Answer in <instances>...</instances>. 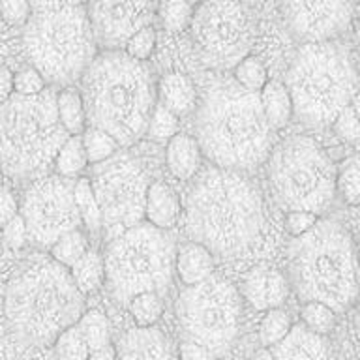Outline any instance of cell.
<instances>
[{
	"label": "cell",
	"instance_id": "obj_26",
	"mask_svg": "<svg viewBox=\"0 0 360 360\" xmlns=\"http://www.w3.org/2000/svg\"><path fill=\"white\" fill-rule=\"evenodd\" d=\"M70 274L72 280L75 281V285L83 295L98 291L103 281H105V263H103V255L96 252V250H89L83 257L79 259L77 263L70 266Z\"/></svg>",
	"mask_w": 360,
	"mask_h": 360
},
{
	"label": "cell",
	"instance_id": "obj_39",
	"mask_svg": "<svg viewBox=\"0 0 360 360\" xmlns=\"http://www.w3.org/2000/svg\"><path fill=\"white\" fill-rule=\"evenodd\" d=\"M176 131H179V117L156 103L148 128H146V135L156 143H167Z\"/></svg>",
	"mask_w": 360,
	"mask_h": 360
},
{
	"label": "cell",
	"instance_id": "obj_2",
	"mask_svg": "<svg viewBox=\"0 0 360 360\" xmlns=\"http://www.w3.org/2000/svg\"><path fill=\"white\" fill-rule=\"evenodd\" d=\"M195 129L202 156L216 167L252 171L272 150L274 128L264 117L259 92L231 79H219L205 90Z\"/></svg>",
	"mask_w": 360,
	"mask_h": 360
},
{
	"label": "cell",
	"instance_id": "obj_54",
	"mask_svg": "<svg viewBox=\"0 0 360 360\" xmlns=\"http://www.w3.org/2000/svg\"><path fill=\"white\" fill-rule=\"evenodd\" d=\"M186 2H188V4H191V6H195V4H201V0H186Z\"/></svg>",
	"mask_w": 360,
	"mask_h": 360
},
{
	"label": "cell",
	"instance_id": "obj_33",
	"mask_svg": "<svg viewBox=\"0 0 360 360\" xmlns=\"http://www.w3.org/2000/svg\"><path fill=\"white\" fill-rule=\"evenodd\" d=\"M336 191L347 205L360 207V156H351L340 165L336 174Z\"/></svg>",
	"mask_w": 360,
	"mask_h": 360
},
{
	"label": "cell",
	"instance_id": "obj_21",
	"mask_svg": "<svg viewBox=\"0 0 360 360\" xmlns=\"http://www.w3.org/2000/svg\"><path fill=\"white\" fill-rule=\"evenodd\" d=\"M180 216V201L176 191L165 182H150L146 190L145 218L160 229H171Z\"/></svg>",
	"mask_w": 360,
	"mask_h": 360
},
{
	"label": "cell",
	"instance_id": "obj_14",
	"mask_svg": "<svg viewBox=\"0 0 360 360\" xmlns=\"http://www.w3.org/2000/svg\"><path fill=\"white\" fill-rule=\"evenodd\" d=\"M72 179L51 174L39 176L22 195L19 214L27 224L28 240L39 248H51L62 235L83 224L73 197Z\"/></svg>",
	"mask_w": 360,
	"mask_h": 360
},
{
	"label": "cell",
	"instance_id": "obj_5",
	"mask_svg": "<svg viewBox=\"0 0 360 360\" xmlns=\"http://www.w3.org/2000/svg\"><path fill=\"white\" fill-rule=\"evenodd\" d=\"M289 283L302 302H323L336 314L360 297V263L354 240L332 219L317 224L289 246Z\"/></svg>",
	"mask_w": 360,
	"mask_h": 360
},
{
	"label": "cell",
	"instance_id": "obj_44",
	"mask_svg": "<svg viewBox=\"0 0 360 360\" xmlns=\"http://www.w3.org/2000/svg\"><path fill=\"white\" fill-rule=\"evenodd\" d=\"M317 214L308 212V210H291L285 216V229L292 236H300L308 233L315 224H317Z\"/></svg>",
	"mask_w": 360,
	"mask_h": 360
},
{
	"label": "cell",
	"instance_id": "obj_48",
	"mask_svg": "<svg viewBox=\"0 0 360 360\" xmlns=\"http://www.w3.org/2000/svg\"><path fill=\"white\" fill-rule=\"evenodd\" d=\"M13 72L8 66L0 64V105L13 96Z\"/></svg>",
	"mask_w": 360,
	"mask_h": 360
},
{
	"label": "cell",
	"instance_id": "obj_4",
	"mask_svg": "<svg viewBox=\"0 0 360 360\" xmlns=\"http://www.w3.org/2000/svg\"><path fill=\"white\" fill-rule=\"evenodd\" d=\"M4 311L10 330L22 343L53 345L84 314V295L66 266L38 259L19 270L6 289Z\"/></svg>",
	"mask_w": 360,
	"mask_h": 360
},
{
	"label": "cell",
	"instance_id": "obj_13",
	"mask_svg": "<svg viewBox=\"0 0 360 360\" xmlns=\"http://www.w3.org/2000/svg\"><path fill=\"white\" fill-rule=\"evenodd\" d=\"M90 182L100 205L101 229L107 238H115L143 221L150 180L134 158L117 152L105 162L96 163Z\"/></svg>",
	"mask_w": 360,
	"mask_h": 360
},
{
	"label": "cell",
	"instance_id": "obj_34",
	"mask_svg": "<svg viewBox=\"0 0 360 360\" xmlns=\"http://www.w3.org/2000/svg\"><path fill=\"white\" fill-rule=\"evenodd\" d=\"M291 328V317H289L285 309H266V314H264V317L261 319V325H259V340H261L264 347H274L276 343H280L289 334Z\"/></svg>",
	"mask_w": 360,
	"mask_h": 360
},
{
	"label": "cell",
	"instance_id": "obj_46",
	"mask_svg": "<svg viewBox=\"0 0 360 360\" xmlns=\"http://www.w3.org/2000/svg\"><path fill=\"white\" fill-rule=\"evenodd\" d=\"M17 214H19V202L13 191L6 186H0V227H4Z\"/></svg>",
	"mask_w": 360,
	"mask_h": 360
},
{
	"label": "cell",
	"instance_id": "obj_1",
	"mask_svg": "<svg viewBox=\"0 0 360 360\" xmlns=\"http://www.w3.org/2000/svg\"><path fill=\"white\" fill-rule=\"evenodd\" d=\"M263 225L261 193L242 171L210 165L186 193V235L212 255L240 257L257 244Z\"/></svg>",
	"mask_w": 360,
	"mask_h": 360
},
{
	"label": "cell",
	"instance_id": "obj_8",
	"mask_svg": "<svg viewBox=\"0 0 360 360\" xmlns=\"http://www.w3.org/2000/svg\"><path fill=\"white\" fill-rule=\"evenodd\" d=\"M22 45L32 68L60 86L81 79L98 47L83 4L34 11L25 22Z\"/></svg>",
	"mask_w": 360,
	"mask_h": 360
},
{
	"label": "cell",
	"instance_id": "obj_32",
	"mask_svg": "<svg viewBox=\"0 0 360 360\" xmlns=\"http://www.w3.org/2000/svg\"><path fill=\"white\" fill-rule=\"evenodd\" d=\"M73 197H75V205H77L83 224L86 225L90 231L101 229L100 205L96 201L90 179L83 176V179L75 180V184H73Z\"/></svg>",
	"mask_w": 360,
	"mask_h": 360
},
{
	"label": "cell",
	"instance_id": "obj_20",
	"mask_svg": "<svg viewBox=\"0 0 360 360\" xmlns=\"http://www.w3.org/2000/svg\"><path fill=\"white\" fill-rule=\"evenodd\" d=\"M201 146L195 137L186 134H174L167 141L165 150V163L174 179L190 180L193 179L201 167Z\"/></svg>",
	"mask_w": 360,
	"mask_h": 360
},
{
	"label": "cell",
	"instance_id": "obj_37",
	"mask_svg": "<svg viewBox=\"0 0 360 360\" xmlns=\"http://www.w3.org/2000/svg\"><path fill=\"white\" fill-rule=\"evenodd\" d=\"M235 81L250 92H261L266 84V70L255 56H246L235 66Z\"/></svg>",
	"mask_w": 360,
	"mask_h": 360
},
{
	"label": "cell",
	"instance_id": "obj_50",
	"mask_svg": "<svg viewBox=\"0 0 360 360\" xmlns=\"http://www.w3.org/2000/svg\"><path fill=\"white\" fill-rule=\"evenodd\" d=\"M86 360H117V349L112 347L111 343H109V345H105V347L90 351L89 359Z\"/></svg>",
	"mask_w": 360,
	"mask_h": 360
},
{
	"label": "cell",
	"instance_id": "obj_3",
	"mask_svg": "<svg viewBox=\"0 0 360 360\" xmlns=\"http://www.w3.org/2000/svg\"><path fill=\"white\" fill-rule=\"evenodd\" d=\"M86 120L120 146L134 145L146 134L156 107V90L143 62L122 51L96 55L81 75Z\"/></svg>",
	"mask_w": 360,
	"mask_h": 360
},
{
	"label": "cell",
	"instance_id": "obj_47",
	"mask_svg": "<svg viewBox=\"0 0 360 360\" xmlns=\"http://www.w3.org/2000/svg\"><path fill=\"white\" fill-rule=\"evenodd\" d=\"M179 360H218V356L208 349L201 347L193 342H182L179 347Z\"/></svg>",
	"mask_w": 360,
	"mask_h": 360
},
{
	"label": "cell",
	"instance_id": "obj_45",
	"mask_svg": "<svg viewBox=\"0 0 360 360\" xmlns=\"http://www.w3.org/2000/svg\"><path fill=\"white\" fill-rule=\"evenodd\" d=\"M2 233H4L6 244L10 248H13V250L21 248L22 244L28 240L27 224H25V219H22L21 214H17L15 218L10 219V221L2 227Z\"/></svg>",
	"mask_w": 360,
	"mask_h": 360
},
{
	"label": "cell",
	"instance_id": "obj_51",
	"mask_svg": "<svg viewBox=\"0 0 360 360\" xmlns=\"http://www.w3.org/2000/svg\"><path fill=\"white\" fill-rule=\"evenodd\" d=\"M250 360H274V354H272V351H270L269 347H264V349H259L257 353L253 354Z\"/></svg>",
	"mask_w": 360,
	"mask_h": 360
},
{
	"label": "cell",
	"instance_id": "obj_53",
	"mask_svg": "<svg viewBox=\"0 0 360 360\" xmlns=\"http://www.w3.org/2000/svg\"><path fill=\"white\" fill-rule=\"evenodd\" d=\"M351 105L354 107V111H356V115H359V118H360V92L354 96L353 101H351Z\"/></svg>",
	"mask_w": 360,
	"mask_h": 360
},
{
	"label": "cell",
	"instance_id": "obj_27",
	"mask_svg": "<svg viewBox=\"0 0 360 360\" xmlns=\"http://www.w3.org/2000/svg\"><path fill=\"white\" fill-rule=\"evenodd\" d=\"M126 308H128L135 326H139V328H150V326H156L158 321L162 319V295H158V292L152 291L139 292V295H135V297L129 300Z\"/></svg>",
	"mask_w": 360,
	"mask_h": 360
},
{
	"label": "cell",
	"instance_id": "obj_19",
	"mask_svg": "<svg viewBox=\"0 0 360 360\" xmlns=\"http://www.w3.org/2000/svg\"><path fill=\"white\" fill-rule=\"evenodd\" d=\"M274 360H334L325 336L306 326H292L280 343L272 347Z\"/></svg>",
	"mask_w": 360,
	"mask_h": 360
},
{
	"label": "cell",
	"instance_id": "obj_7",
	"mask_svg": "<svg viewBox=\"0 0 360 360\" xmlns=\"http://www.w3.org/2000/svg\"><path fill=\"white\" fill-rule=\"evenodd\" d=\"M70 137L56 111V92L11 96L0 105V169L15 180L45 176Z\"/></svg>",
	"mask_w": 360,
	"mask_h": 360
},
{
	"label": "cell",
	"instance_id": "obj_12",
	"mask_svg": "<svg viewBox=\"0 0 360 360\" xmlns=\"http://www.w3.org/2000/svg\"><path fill=\"white\" fill-rule=\"evenodd\" d=\"M191 36L207 66L229 70L248 56L255 27L244 2L205 0L191 17Z\"/></svg>",
	"mask_w": 360,
	"mask_h": 360
},
{
	"label": "cell",
	"instance_id": "obj_35",
	"mask_svg": "<svg viewBox=\"0 0 360 360\" xmlns=\"http://www.w3.org/2000/svg\"><path fill=\"white\" fill-rule=\"evenodd\" d=\"M53 349L58 360H86L90 354L89 345L84 342L77 325H72L62 332L53 343Z\"/></svg>",
	"mask_w": 360,
	"mask_h": 360
},
{
	"label": "cell",
	"instance_id": "obj_56",
	"mask_svg": "<svg viewBox=\"0 0 360 360\" xmlns=\"http://www.w3.org/2000/svg\"><path fill=\"white\" fill-rule=\"evenodd\" d=\"M238 2H244V4H246V2H253V0H238Z\"/></svg>",
	"mask_w": 360,
	"mask_h": 360
},
{
	"label": "cell",
	"instance_id": "obj_9",
	"mask_svg": "<svg viewBox=\"0 0 360 360\" xmlns=\"http://www.w3.org/2000/svg\"><path fill=\"white\" fill-rule=\"evenodd\" d=\"M173 236L152 224H137L111 238L105 257V283L122 306L139 292L163 295L174 274Z\"/></svg>",
	"mask_w": 360,
	"mask_h": 360
},
{
	"label": "cell",
	"instance_id": "obj_40",
	"mask_svg": "<svg viewBox=\"0 0 360 360\" xmlns=\"http://www.w3.org/2000/svg\"><path fill=\"white\" fill-rule=\"evenodd\" d=\"M124 49H126V55L135 58V60L143 62L146 58H150V55L156 49V32H154V28H141L139 32L134 34L128 39V44H126Z\"/></svg>",
	"mask_w": 360,
	"mask_h": 360
},
{
	"label": "cell",
	"instance_id": "obj_28",
	"mask_svg": "<svg viewBox=\"0 0 360 360\" xmlns=\"http://www.w3.org/2000/svg\"><path fill=\"white\" fill-rule=\"evenodd\" d=\"M89 163L86 154H84V146L81 135H70L66 143L60 146V150L55 158V169L56 173L66 179H73L75 174H79L84 169V165Z\"/></svg>",
	"mask_w": 360,
	"mask_h": 360
},
{
	"label": "cell",
	"instance_id": "obj_52",
	"mask_svg": "<svg viewBox=\"0 0 360 360\" xmlns=\"http://www.w3.org/2000/svg\"><path fill=\"white\" fill-rule=\"evenodd\" d=\"M354 328H356V336H359L360 340V300H359V308H356V315H354Z\"/></svg>",
	"mask_w": 360,
	"mask_h": 360
},
{
	"label": "cell",
	"instance_id": "obj_23",
	"mask_svg": "<svg viewBox=\"0 0 360 360\" xmlns=\"http://www.w3.org/2000/svg\"><path fill=\"white\" fill-rule=\"evenodd\" d=\"M212 270L214 255L199 242H188L176 252L174 272L184 285H195L199 281L207 280L208 276H212Z\"/></svg>",
	"mask_w": 360,
	"mask_h": 360
},
{
	"label": "cell",
	"instance_id": "obj_22",
	"mask_svg": "<svg viewBox=\"0 0 360 360\" xmlns=\"http://www.w3.org/2000/svg\"><path fill=\"white\" fill-rule=\"evenodd\" d=\"M158 100L167 111L176 117H184L195 109L197 90L191 79L184 73H167L158 84Z\"/></svg>",
	"mask_w": 360,
	"mask_h": 360
},
{
	"label": "cell",
	"instance_id": "obj_49",
	"mask_svg": "<svg viewBox=\"0 0 360 360\" xmlns=\"http://www.w3.org/2000/svg\"><path fill=\"white\" fill-rule=\"evenodd\" d=\"M34 11L53 10V8H64V6H79L84 0H28Z\"/></svg>",
	"mask_w": 360,
	"mask_h": 360
},
{
	"label": "cell",
	"instance_id": "obj_10",
	"mask_svg": "<svg viewBox=\"0 0 360 360\" xmlns=\"http://www.w3.org/2000/svg\"><path fill=\"white\" fill-rule=\"evenodd\" d=\"M266 174L274 199L287 212L319 214L336 195V165L306 135H291L274 146L266 158Z\"/></svg>",
	"mask_w": 360,
	"mask_h": 360
},
{
	"label": "cell",
	"instance_id": "obj_6",
	"mask_svg": "<svg viewBox=\"0 0 360 360\" xmlns=\"http://www.w3.org/2000/svg\"><path fill=\"white\" fill-rule=\"evenodd\" d=\"M292 115L309 128L330 126L360 92V70L349 47L330 41L300 45L287 70Z\"/></svg>",
	"mask_w": 360,
	"mask_h": 360
},
{
	"label": "cell",
	"instance_id": "obj_55",
	"mask_svg": "<svg viewBox=\"0 0 360 360\" xmlns=\"http://www.w3.org/2000/svg\"><path fill=\"white\" fill-rule=\"evenodd\" d=\"M356 44H359V49H360V25H359V30H356Z\"/></svg>",
	"mask_w": 360,
	"mask_h": 360
},
{
	"label": "cell",
	"instance_id": "obj_30",
	"mask_svg": "<svg viewBox=\"0 0 360 360\" xmlns=\"http://www.w3.org/2000/svg\"><path fill=\"white\" fill-rule=\"evenodd\" d=\"M49 250L51 257L55 259L56 263H60L62 266L70 269V266L77 263L79 259L83 257L84 253L89 252L90 248L86 236L79 229H73L66 233V235H62Z\"/></svg>",
	"mask_w": 360,
	"mask_h": 360
},
{
	"label": "cell",
	"instance_id": "obj_38",
	"mask_svg": "<svg viewBox=\"0 0 360 360\" xmlns=\"http://www.w3.org/2000/svg\"><path fill=\"white\" fill-rule=\"evenodd\" d=\"M160 15H162L163 27L169 32H180L191 22L193 17V6L186 0H162L160 4Z\"/></svg>",
	"mask_w": 360,
	"mask_h": 360
},
{
	"label": "cell",
	"instance_id": "obj_18",
	"mask_svg": "<svg viewBox=\"0 0 360 360\" xmlns=\"http://www.w3.org/2000/svg\"><path fill=\"white\" fill-rule=\"evenodd\" d=\"M115 349L117 360H179L173 342L156 326H135L134 330H128L120 338Z\"/></svg>",
	"mask_w": 360,
	"mask_h": 360
},
{
	"label": "cell",
	"instance_id": "obj_31",
	"mask_svg": "<svg viewBox=\"0 0 360 360\" xmlns=\"http://www.w3.org/2000/svg\"><path fill=\"white\" fill-rule=\"evenodd\" d=\"M81 139H83L84 154H86L90 165L105 162L112 154H117L118 148H120V145L112 139L111 135L105 134L103 129L94 128V126H86V129L81 134Z\"/></svg>",
	"mask_w": 360,
	"mask_h": 360
},
{
	"label": "cell",
	"instance_id": "obj_25",
	"mask_svg": "<svg viewBox=\"0 0 360 360\" xmlns=\"http://www.w3.org/2000/svg\"><path fill=\"white\" fill-rule=\"evenodd\" d=\"M56 111L60 124L70 135H81L86 129V109H84L83 96L77 89L66 86L56 94Z\"/></svg>",
	"mask_w": 360,
	"mask_h": 360
},
{
	"label": "cell",
	"instance_id": "obj_36",
	"mask_svg": "<svg viewBox=\"0 0 360 360\" xmlns=\"http://www.w3.org/2000/svg\"><path fill=\"white\" fill-rule=\"evenodd\" d=\"M300 314L304 326L319 336H326L336 326V311L323 302H304Z\"/></svg>",
	"mask_w": 360,
	"mask_h": 360
},
{
	"label": "cell",
	"instance_id": "obj_43",
	"mask_svg": "<svg viewBox=\"0 0 360 360\" xmlns=\"http://www.w3.org/2000/svg\"><path fill=\"white\" fill-rule=\"evenodd\" d=\"M0 15L8 25H25L32 15V6L28 0H0Z\"/></svg>",
	"mask_w": 360,
	"mask_h": 360
},
{
	"label": "cell",
	"instance_id": "obj_16",
	"mask_svg": "<svg viewBox=\"0 0 360 360\" xmlns=\"http://www.w3.org/2000/svg\"><path fill=\"white\" fill-rule=\"evenodd\" d=\"M356 0H283V11L295 38L330 41L340 38L354 17Z\"/></svg>",
	"mask_w": 360,
	"mask_h": 360
},
{
	"label": "cell",
	"instance_id": "obj_17",
	"mask_svg": "<svg viewBox=\"0 0 360 360\" xmlns=\"http://www.w3.org/2000/svg\"><path fill=\"white\" fill-rule=\"evenodd\" d=\"M289 280L272 266H253L242 281V297L259 311L280 308L289 295Z\"/></svg>",
	"mask_w": 360,
	"mask_h": 360
},
{
	"label": "cell",
	"instance_id": "obj_57",
	"mask_svg": "<svg viewBox=\"0 0 360 360\" xmlns=\"http://www.w3.org/2000/svg\"><path fill=\"white\" fill-rule=\"evenodd\" d=\"M359 263H360V253H359Z\"/></svg>",
	"mask_w": 360,
	"mask_h": 360
},
{
	"label": "cell",
	"instance_id": "obj_41",
	"mask_svg": "<svg viewBox=\"0 0 360 360\" xmlns=\"http://www.w3.org/2000/svg\"><path fill=\"white\" fill-rule=\"evenodd\" d=\"M330 126L334 129V134L340 139L347 141V143H354V141L360 139V118L351 103L338 115L336 120Z\"/></svg>",
	"mask_w": 360,
	"mask_h": 360
},
{
	"label": "cell",
	"instance_id": "obj_15",
	"mask_svg": "<svg viewBox=\"0 0 360 360\" xmlns=\"http://www.w3.org/2000/svg\"><path fill=\"white\" fill-rule=\"evenodd\" d=\"M86 15L96 44L120 51L141 28L150 27L154 0H89Z\"/></svg>",
	"mask_w": 360,
	"mask_h": 360
},
{
	"label": "cell",
	"instance_id": "obj_42",
	"mask_svg": "<svg viewBox=\"0 0 360 360\" xmlns=\"http://www.w3.org/2000/svg\"><path fill=\"white\" fill-rule=\"evenodd\" d=\"M47 89V81L36 68H25L13 75V90L21 96H36Z\"/></svg>",
	"mask_w": 360,
	"mask_h": 360
},
{
	"label": "cell",
	"instance_id": "obj_24",
	"mask_svg": "<svg viewBox=\"0 0 360 360\" xmlns=\"http://www.w3.org/2000/svg\"><path fill=\"white\" fill-rule=\"evenodd\" d=\"M259 98L270 126L274 129L287 126L292 117V100L285 84L280 81H266L259 92Z\"/></svg>",
	"mask_w": 360,
	"mask_h": 360
},
{
	"label": "cell",
	"instance_id": "obj_11",
	"mask_svg": "<svg viewBox=\"0 0 360 360\" xmlns=\"http://www.w3.org/2000/svg\"><path fill=\"white\" fill-rule=\"evenodd\" d=\"M174 311L186 342L208 349L218 359L229 351L240 330V292L219 276L186 285L176 298Z\"/></svg>",
	"mask_w": 360,
	"mask_h": 360
},
{
	"label": "cell",
	"instance_id": "obj_29",
	"mask_svg": "<svg viewBox=\"0 0 360 360\" xmlns=\"http://www.w3.org/2000/svg\"><path fill=\"white\" fill-rule=\"evenodd\" d=\"M77 328L83 334L84 342H86L90 351L105 347V345L111 343V326H109V321L98 309L84 311L81 315V319L77 321Z\"/></svg>",
	"mask_w": 360,
	"mask_h": 360
}]
</instances>
